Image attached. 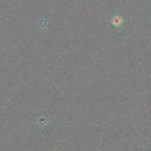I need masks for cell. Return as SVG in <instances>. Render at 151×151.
Instances as JSON below:
<instances>
[{
	"mask_svg": "<svg viewBox=\"0 0 151 151\" xmlns=\"http://www.w3.org/2000/svg\"><path fill=\"white\" fill-rule=\"evenodd\" d=\"M121 21H122V20L119 17H116L113 19V24L115 25H117V26H119V25L121 24Z\"/></svg>",
	"mask_w": 151,
	"mask_h": 151,
	"instance_id": "cell-1",
	"label": "cell"
}]
</instances>
